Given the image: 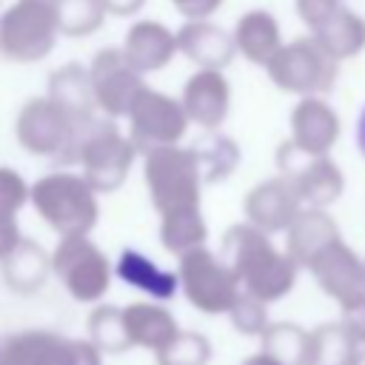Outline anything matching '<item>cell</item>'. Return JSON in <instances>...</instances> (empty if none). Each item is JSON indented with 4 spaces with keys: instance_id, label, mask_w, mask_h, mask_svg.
I'll return each instance as SVG.
<instances>
[{
    "instance_id": "cell-8",
    "label": "cell",
    "mask_w": 365,
    "mask_h": 365,
    "mask_svg": "<svg viewBox=\"0 0 365 365\" xmlns=\"http://www.w3.org/2000/svg\"><path fill=\"white\" fill-rule=\"evenodd\" d=\"M188 114L182 108V100L177 103L168 94H160L154 88H143L128 111V137L137 151L148 154L163 145H174L188 125Z\"/></svg>"
},
{
    "instance_id": "cell-20",
    "label": "cell",
    "mask_w": 365,
    "mask_h": 365,
    "mask_svg": "<svg viewBox=\"0 0 365 365\" xmlns=\"http://www.w3.org/2000/svg\"><path fill=\"white\" fill-rule=\"evenodd\" d=\"M48 265H51V257H46V251L37 242L20 240V245L3 259L6 285L11 291L31 294V291H37L43 285V279L48 274Z\"/></svg>"
},
{
    "instance_id": "cell-23",
    "label": "cell",
    "mask_w": 365,
    "mask_h": 365,
    "mask_svg": "<svg viewBox=\"0 0 365 365\" xmlns=\"http://www.w3.org/2000/svg\"><path fill=\"white\" fill-rule=\"evenodd\" d=\"M294 131H297V143L302 151H322V145L336 137V120L334 114H328L325 108L308 100L294 114Z\"/></svg>"
},
{
    "instance_id": "cell-32",
    "label": "cell",
    "mask_w": 365,
    "mask_h": 365,
    "mask_svg": "<svg viewBox=\"0 0 365 365\" xmlns=\"http://www.w3.org/2000/svg\"><path fill=\"white\" fill-rule=\"evenodd\" d=\"M106 3V11H114V14H131L143 6V0H103Z\"/></svg>"
},
{
    "instance_id": "cell-27",
    "label": "cell",
    "mask_w": 365,
    "mask_h": 365,
    "mask_svg": "<svg viewBox=\"0 0 365 365\" xmlns=\"http://www.w3.org/2000/svg\"><path fill=\"white\" fill-rule=\"evenodd\" d=\"M160 365H205L208 362V342L205 336L194 331H177L174 339H168L157 351Z\"/></svg>"
},
{
    "instance_id": "cell-18",
    "label": "cell",
    "mask_w": 365,
    "mask_h": 365,
    "mask_svg": "<svg viewBox=\"0 0 365 365\" xmlns=\"http://www.w3.org/2000/svg\"><path fill=\"white\" fill-rule=\"evenodd\" d=\"M297 191L288 188L285 182H262L259 188H254L245 200V214L257 228L265 231H277L285 228L294 217V202H297Z\"/></svg>"
},
{
    "instance_id": "cell-7",
    "label": "cell",
    "mask_w": 365,
    "mask_h": 365,
    "mask_svg": "<svg viewBox=\"0 0 365 365\" xmlns=\"http://www.w3.org/2000/svg\"><path fill=\"white\" fill-rule=\"evenodd\" d=\"M51 268L77 302H97L111 282V265L106 254L86 234L63 237L51 254Z\"/></svg>"
},
{
    "instance_id": "cell-31",
    "label": "cell",
    "mask_w": 365,
    "mask_h": 365,
    "mask_svg": "<svg viewBox=\"0 0 365 365\" xmlns=\"http://www.w3.org/2000/svg\"><path fill=\"white\" fill-rule=\"evenodd\" d=\"M171 3L180 9V14H185L191 20H200V17H208L222 0H171Z\"/></svg>"
},
{
    "instance_id": "cell-28",
    "label": "cell",
    "mask_w": 365,
    "mask_h": 365,
    "mask_svg": "<svg viewBox=\"0 0 365 365\" xmlns=\"http://www.w3.org/2000/svg\"><path fill=\"white\" fill-rule=\"evenodd\" d=\"M265 351L271 356H277L282 365H299L308 362V351H311V339H305L299 334V328L291 325H274L265 334Z\"/></svg>"
},
{
    "instance_id": "cell-12",
    "label": "cell",
    "mask_w": 365,
    "mask_h": 365,
    "mask_svg": "<svg viewBox=\"0 0 365 365\" xmlns=\"http://www.w3.org/2000/svg\"><path fill=\"white\" fill-rule=\"evenodd\" d=\"M325 51H319L311 43H294L288 48H279L268 71L277 86L291 88V91H311V88H325L328 86V71H325Z\"/></svg>"
},
{
    "instance_id": "cell-4",
    "label": "cell",
    "mask_w": 365,
    "mask_h": 365,
    "mask_svg": "<svg viewBox=\"0 0 365 365\" xmlns=\"http://www.w3.org/2000/svg\"><path fill=\"white\" fill-rule=\"evenodd\" d=\"M145 182L154 208L160 217L200 208V188H202V171L197 163L194 148L163 145L145 154Z\"/></svg>"
},
{
    "instance_id": "cell-3",
    "label": "cell",
    "mask_w": 365,
    "mask_h": 365,
    "mask_svg": "<svg viewBox=\"0 0 365 365\" xmlns=\"http://www.w3.org/2000/svg\"><path fill=\"white\" fill-rule=\"evenodd\" d=\"M86 177L57 171L31 185V205L60 237L88 234L97 222V197Z\"/></svg>"
},
{
    "instance_id": "cell-13",
    "label": "cell",
    "mask_w": 365,
    "mask_h": 365,
    "mask_svg": "<svg viewBox=\"0 0 365 365\" xmlns=\"http://www.w3.org/2000/svg\"><path fill=\"white\" fill-rule=\"evenodd\" d=\"M228 100H231L228 83L217 68H200L185 83V91H182V108L188 120L202 128H214L225 120Z\"/></svg>"
},
{
    "instance_id": "cell-29",
    "label": "cell",
    "mask_w": 365,
    "mask_h": 365,
    "mask_svg": "<svg viewBox=\"0 0 365 365\" xmlns=\"http://www.w3.org/2000/svg\"><path fill=\"white\" fill-rule=\"evenodd\" d=\"M31 200V188L14 168H0V220H17L14 214Z\"/></svg>"
},
{
    "instance_id": "cell-35",
    "label": "cell",
    "mask_w": 365,
    "mask_h": 365,
    "mask_svg": "<svg viewBox=\"0 0 365 365\" xmlns=\"http://www.w3.org/2000/svg\"><path fill=\"white\" fill-rule=\"evenodd\" d=\"M0 365H9V362H6V359H3V356H0Z\"/></svg>"
},
{
    "instance_id": "cell-2",
    "label": "cell",
    "mask_w": 365,
    "mask_h": 365,
    "mask_svg": "<svg viewBox=\"0 0 365 365\" xmlns=\"http://www.w3.org/2000/svg\"><path fill=\"white\" fill-rule=\"evenodd\" d=\"M225 262L237 271L240 282L257 299H277L294 282L291 259L279 257L268 240L248 225H234L222 240Z\"/></svg>"
},
{
    "instance_id": "cell-22",
    "label": "cell",
    "mask_w": 365,
    "mask_h": 365,
    "mask_svg": "<svg viewBox=\"0 0 365 365\" xmlns=\"http://www.w3.org/2000/svg\"><path fill=\"white\" fill-rule=\"evenodd\" d=\"M208 228L200 217V208H185V211H174L165 214L160 222V240L165 245V251L182 257L191 248H200L205 240Z\"/></svg>"
},
{
    "instance_id": "cell-24",
    "label": "cell",
    "mask_w": 365,
    "mask_h": 365,
    "mask_svg": "<svg viewBox=\"0 0 365 365\" xmlns=\"http://www.w3.org/2000/svg\"><path fill=\"white\" fill-rule=\"evenodd\" d=\"M88 334H91V342L106 354H123L125 348H131V339L123 325V308L100 305L88 317Z\"/></svg>"
},
{
    "instance_id": "cell-15",
    "label": "cell",
    "mask_w": 365,
    "mask_h": 365,
    "mask_svg": "<svg viewBox=\"0 0 365 365\" xmlns=\"http://www.w3.org/2000/svg\"><path fill=\"white\" fill-rule=\"evenodd\" d=\"M177 48L188 60L200 63L202 68H220V66L231 63L237 43L222 29H217L211 23H202V20H191L177 34Z\"/></svg>"
},
{
    "instance_id": "cell-11",
    "label": "cell",
    "mask_w": 365,
    "mask_h": 365,
    "mask_svg": "<svg viewBox=\"0 0 365 365\" xmlns=\"http://www.w3.org/2000/svg\"><path fill=\"white\" fill-rule=\"evenodd\" d=\"M88 74H91V88H94L97 108H103L108 117H128L137 94L145 88L143 74L128 63L123 48L97 51Z\"/></svg>"
},
{
    "instance_id": "cell-1",
    "label": "cell",
    "mask_w": 365,
    "mask_h": 365,
    "mask_svg": "<svg viewBox=\"0 0 365 365\" xmlns=\"http://www.w3.org/2000/svg\"><path fill=\"white\" fill-rule=\"evenodd\" d=\"M94 123L77 120L51 97L29 100L17 114V140L29 154L51 157L54 163H77L83 137Z\"/></svg>"
},
{
    "instance_id": "cell-21",
    "label": "cell",
    "mask_w": 365,
    "mask_h": 365,
    "mask_svg": "<svg viewBox=\"0 0 365 365\" xmlns=\"http://www.w3.org/2000/svg\"><path fill=\"white\" fill-rule=\"evenodd\" d=\"M234 43H237V48L248 60H254V63H271V57L279 51L277 48V43H279L277 23L265 11H251V14H245L237 23Z\"/></svg>"
},
{
    "instance_id": "cell-30",
    "label": "cell",
    "mask_w": 365,
    "mask_h": 365,
    "mask_svg": "<svg viewBox=\"0 0 365 365\" xmlns=\"http://www.w3.org/2000/svg\"><path fill=\"white\" fill-rule=\"evenodd\" d=\"M231 319L242 334H257L265 325V311H262L259 299L248 294V297H237V302L231 308Z\"/></svg>"
},
{
    "instance_id": "cell-17",
    "label": "cell",
    "mask_w": 365,
    "mask_h": 365,
    "mask_svg": "<svg viewBox=\"0 0 365 365\" xmlns=\"http://www.w3.org/2000/svg\"><path fill=\"white\" fill-rule=\"evenodd\" d=\"M123 325H125V334H128L131 345L151 348V351H160L180 331L174 317L165 308L151 305V302H131V305H125L123 308Z\"/></svg>"
},
{
    "instance_id": "cell-9",
    "label": "cell",
    "mask_w": 365,
    "mask_h": 365,
    "mask_svg": "<svg viewBox=\"0 0 365 365\" xmlns=\"http://www.w3.org/2000/svg\"><path fill=\"white\" fill-rule=\"evenodd\" d=\"M134 154L137 148L131 137L120 134L111 123L97 120L83 137L77 163L83 165V177L94 185V191H114L125 180Z\"/></svg>"
},
{
    "instance_id": "cell-19",
    "label": "cell",
    "mask_w": 365,
    "mask_h": 365,
    "mask_svg": "<svg viewBox=\"0 0 365 365\" xmlns=\"http://www.w3.org/2000/svg\"><path fill=\"white\" fill-rule=\"evenodd\" d=\"M48 97L57 100L60 106H66L77 120L83 123H97L94 120V88H91V74L83 66H63L51 74L48 83Z\"/></svg>"
},
{
    "instance_id": "cell-16",
    "label": "cell",
    "mask_w": 365,
    "mask_h": 365,
    "mask_svg": "<svg viewBox=\"0 0 365 365\" xmlns=\"http://www.w3.org/2000/svg\"><path fill=\"white\" fill-rule=\"evenodd\" d=\"M114 274L125 285H131L137 291H145L154 299H171L177 294V285H180V274L160 268L157 262H151L145 254H140L134 248L120 251V257L114 262Z\"/></svg>"
},
{
    "instance_id": "cell-26",
    "label": "cell",
    "mask_w": 365,
    "mask_h": 365,
    "mask_svg": "<svg viewBox=\"0 0 365 365\" xmlns=\"http://www.w3.org/2000/svg\"><path fill=\"white\" fill-rule=\"evenodd\" d=\"M194 154H197V163H200V171H202L205 182L222 180L237 165V148L225 137H208L205 143H197Z\"/></svg>"
},
{
    "instance_id": "cell-14",
    "label": "cell",
    "mask_w": 365,
    "mask_h": 365,
    "mask_svg": "<svg viewBox=\"0 0 365 365\" xmlns=\"http://www.w3.org/2000/svg\"><path fill=\"white\" fill-rule=\"evenodd\" d=\"M174 51H177V37L163 23H154V20L134 23L123 43V54L140 74L163 68L174 57Z\"/></svg>"
},
{
    "instance_id": "cell-6",
    "label": "cell",
    "mask_w": 365,
    "mask_h": 365,
    "mask_svg": "<svg viewBox=\"0 0 365 365\" xmlns=\"http://www.w3.org/2000/svg\"><path fill=\"white\" fill-rule=\"evenodd\" d=\"M177 274H180V285H182L185 299L197 311H205V314L231 311L237 297H240L237 294V285H240L237 271L225 259H217L202 245L191 248L180 257Z\"/></svg>"
},
{
    "instance_id": "cell-33",
    "label": "cell",
    "mask_w": 365,
    "mask_h": 365,
    "mask_svg": "<svg viewBox=\"0 0 365 365\" xmlns=\"http://www.w3.org/2000/svg\"><path fill=\"white\" fill-rule=\"evenodd\" d=\"M242 365H282V362L265 351V354H259V356H251V359H245Z\"/></svg>"
},
{
    "instance_id": "cell-10",
    "label": "cell",
    "mask_w": 365,
    "mask_h": 365,
    "mask_svg": "<svg viewBox=\"0 0 365 365\" xmlns=\"http://www.w3.org/2000/svg\"><path fill=\"white\" fill-rule=\"evenodd\" d=\"M9 365H100V348L51 331H23L0 345Z\"/></svg>"
},
{
    "instance_id": "cell-34",
    "label": "cell",
    "mask_w": 365,
    "mask_h": 365,
    "mask_svg": "<svg viewBox=\"0 0 365 365\" xmlns=\"http://www.w3.org/2000/svg\"><path fill=\"white\" fill-rule=\"evenodd\" d=\"M356 143H359V151L365 154V108L359 114V125H356Z\"/></svg>"
},
{
    "instance_id": "cell-5",
    "label": "cell",
    "mask_w": 365,
    "mask_h": 365,
    "mask_svg": "<svg viewBox=\"0 0 365 365\" xmlns=\"http://www.w3.org/2000/svg\"><path fill=\"white\" fill-rule=\"evenodd\" d=\"M57 31L60 23L54 0H17L0 17V57L34 63L51 51Z\"/></svg>"
},
{
    "instance_id": "cell-25",
    "label": "cell",
    "mask_w": 365,
    "mask_h": 365,
    "mask_svg": "<svg viewBox=\"0 0 365 365\" xmlns=\"http://www.w3.org/2000/svg\"><path fill=\"white\" fill-rule=\"evenodd\" d=\"M60 31L68 37H83L94 31L106 17L103 0H54Z\"/></svg>"
}]
</instances>
